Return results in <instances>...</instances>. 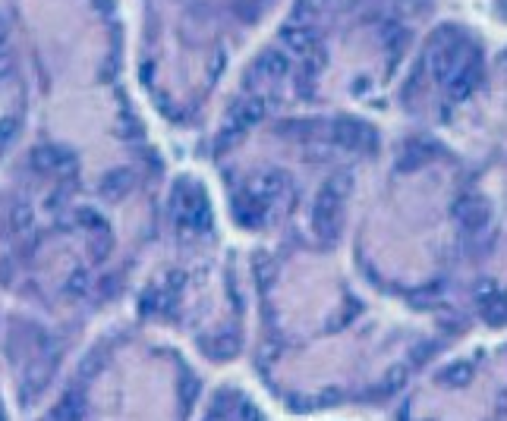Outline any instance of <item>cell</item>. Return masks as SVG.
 I'll return each mask as SVG.
<instances>
[{
    "label": "cell",
    "mask_w": 507,
    "mask_h": 421,
    "mask_svg": "<svg viewBox=\"0 0 507 421\" xmlns=\"http://www.w3.org/2000/svg\"><path fill=\"white\" fill-rule=\"evenodd\" d=\"M454 217L470 230V233H479V230L489 223V205L472 199V195H463V199L454 201Z\"/></svg>",
    "instance_id": "cell-2"
},
{
    "label": "cell",
    "mask_w": 507,
    "mask_h": 421,
    "mask_svg": "<svg viewBox=\"0 0 507 421\" xmlns=\"http://www.w3.org/2000/svg\"><path fill=\"white\" fill-rule=\"evenodd\" d=\"M315 29L312 25H290V29H283V44L290 47V51H300V54H309L315 47Z\"/></svg>",
    "instance_id": "cell-6"
},
{
    "label": "cell",
    "mask_w": 507,
    "mask_h": 421,
    "mask_svg": "<svg viewBox=\"0 0 507 421\" xmlns=\"http://www.w3.org/2000/svg\"><path fill=\"white\" fill-rule=\"evenodd\" d=\"M472 375H476V371H472L470 362H457V365H451V368L444 371L441 380H444L448 387H466V384L472 380Z\"/></svg>",
    "instance_id": "cell-7"
},
{
    "label": "cell",
    "mask_w": 507,
    "mask_h": 421,
    "mask_svg": "<svg viewBox=\"0 0 507 421\" xmlns=\"http://www.w3.org/2000/svg\"><path fill=\"white\" fill-rule=\"evenodd\" d=\"M334 139L341 142L343 148H356V145L372 142V129L362 123H353V120H341V123L334 126Z\"/></svg>",
    "instance_id": "cell-4"
},
{
    "label": "cell",
    "mask_w": 507,
    "mask_h": 421,
    "mask_svg": "<svg viewBox=\"0 0 507 421\" xmlns=\"http://www.w3.org/2000/svg\"><path fill=\"white\" fill-rule=\"evenodd\" d=\"M485 296H476L479 299V311L489 324H504L507 321V293H495L491 287L482 289Z\"/></svg>",
    "instance_id": "cell-3"
},
{
    "label": "cell",
    "mask_w": 507,
    "mask_h": 421,
    "mask_svg": "<svg viewBox=\"0 0 507 421\" xmlns=\"http://www.w3.org/2000/svg\"><path fill=\"white\" fill-rule=\"evenodd\" d=\"M315 230L324 239H337V233H341V199H334L324 189H322L319 208H315Z\"/></svg>",
    "instance_id": "cell-1"
},
{
    "label": "cell",
    "mask_w": 507,
    "mask_h": 421,
    "mask_svg": "<svg viewBox=\"0 0 507 421\" xmlns=\"http://www.w3.org/2000/svg\"><path fill=\"white\" fill-rule=\"evenodd\" d=\"M287 70H290V60H287V54H281L277 47L265 51L259 57V63H255V73H259V76H265V79H281Z\"/></svg>",
    "instance_id": "cell-5"
}]
</instances>
